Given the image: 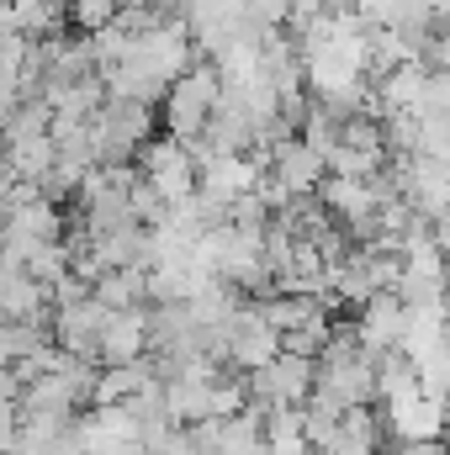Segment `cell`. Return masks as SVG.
Returning a JSON list of instances; mask_svg holds the SVG:
<instances>
[{"mask_svg": "<svg viewBox=\"0 0 450 455\" xmlns=\"http://www.w3.org/2000/svg\"><path fill=\"white\" fill-rule=\"evenodd\" d=\"M218 96H223V80H218V69L213 64H186L170 85H165V127H170V138H197L202 132V122L207 112L218 107Z\"/></svg>", "mask_w": 450, "mask_h": 455, "instance_id": "1", "label": "cell"}, {"mask_svg": "<svg viewBox=\"0 0 450 455\" xmlns=\"http://www.w3.org/2000/svg\"><path fill=\"white\" fill-rule=\"evenodd\" d=\"M133 164H138V175L154 186V196L170 207V202H181V196H191L197 191V159H191V148L181 143V138H143L138 143V154H133Z\"/></svg>", "mask_w": 450, "mask_h": 455, "instance_id": "2", "label": "cell"}, {"mask_svg": "<svg viewBox=\"0 0 450 455\" xmlns=\"http://www.w3.org/2000/svg\"><path fill=\"white\" fill-rule=\"evenodd\" d=\"M265 175H270L286 196H313L318 180H324L329 170H324V154H318V148H308L297 132H286V138L270 143V164H265Z\"/></svg>", "mask_w": 450, "mask_h": 455, "instance_id": "3", "label": "cell"}, {"mask_svg": "<svg viewBox=\"0 0 450 455\" xmlns=\"http://www.w3.org/2000/svg\"><path fill=\"white\" fill-rule=\"evenodd\" d=\"M138 355H149V307H112L96 334V365H127Z\"/></svg>", "mask_w": 450, "mask_h": 455, "instance_id": "4", "label": "cell"}, {"mask_svg": "<svg viewBox=\"0 0 450 455\" xmlns=\"http://www.w3.org/2000/svg\"><path fill=\"white\" fill-rule=\"evenodd\" d=\"M440 397H424V392H408V397H387L382 403V429L403 445L414 440H440Z\"/></svg>", "mask_w": 450, "mask_h": 455, "instance_id": "5", "label": "cell"}, {"mask_svg": "<svg viewBox=\"0 0 450 455\" xmlns=\"http://www.w3.org/2000/svg\"><path fill=\"white\" fill-rule=\"evenodd\" d=\"M159 376H154V360L149 355H138V360H127V365H101L96 371V381H91V408H107V403H127V397H138L143 387H154Z\"/></svg>", "mask_w": 450, "mask_h": 455, "instance_id": "6", "label": "cell"}, {"mask_svg": "<svg viewBox=\"0 0 450 455\" xmlns=\"http://www.w3.org/2000/svg\"><path fill=\"white\" fill-rule=\"evenodd\" d=\"M48 170H53V138L48 132H11L5 138L0 175H11V180H43Z\"/></svg>", "mask_w": 450, "mask_h": 455, "instance_id": "7", "label": "cell"}, {"mask_svg": "<svg viewBox=\"0 0 450 455\" xmlns=\"http://www.w3.org/2000/svg\"><path fill=\"white\" fill-rule=\"evenodd\" d=\"M21 270H27L32 281L53 286V281H59V275L69 270V243H64V238H43V243H37V249L27 254V265H21Z\"/></svg>", "mask_w": 450, "mask_h": 455, "instance_id": "8", "label": "cell"}, {"mask_svg": "<svg viewBox=\"0 0 450 455\" xmlns=\"http://www.w3.org/2000/svg\"><path fill=\"white\" fill-rule=\"evenodd\" d=\"M0 159H5V132H0Z\"/></svg>", "mask_w": 450, "mask_h": 455, "instance_id": "9", "label": "cell"}]
</instances>
